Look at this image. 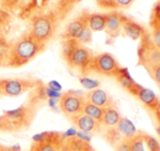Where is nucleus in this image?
<instances>
[{
    "instance_id": "nucleus-2",
    "label": "nucleus",
    "mask_w": 160,
    "mask_h": 151,
    "mask_svg": "<svg viewBox=\"0 0 160 151\" xmlns=\"http://www.w3.org/2000/svg\"><path fill=\"white\" fill-rule=\"evenodd\" d=\"M62 56L69 68L79 70L81 73L86 75L88 73V67L93 54L77 40H65L62 45Z\"/></svg>"
},
{
    "instance_id": "nucleus-28",
    "label": "nucleus",
    "mask_w": 160,
    "mask_h": 151,
    "mask_svg": "<svg viewBox=\"0 0 160 151\" xmlns=\"http://www.w3.org/2000/svg\"><path fill=\"white\" fill-rule=\"evenodd\" d=\"M21 0H0V7L6 11H11L16 9Z\"/></svg>"
},
{
    "instance_id": "nucleus-40",
    "label": "nucleus",
    "mask_w": 160,
    "mask_h": 151,
    "mask_svg": "<svg viewBox=\"0 0 160 151\" xmlns=\"http://www.w3.org/2000/svg\"><path fill=\"white\" fill-rule=\"evenodd\" d=\"M0 130H1V128H0Z\"/></svg>"
},
{
    "instance_id": "nucleus-35",
    "label": "nucleus",
    "mask_w": 160,
    "mask_h": 151,
    "mask_svg": "<svg viewBox=\"0 0 160 151\" xmlns=\"http://www.w3.org/2000/svg\"><path fill=\"white\" fill-rule=\"evenodd\" d=\"M153 114H155L156 119H157L158 124H159V123H160V99H159V102H158L157 109L155 110V112H153Z\"/></svg>"
},
{
    "instance_id": "nucleus-1",
    "label": "nucleus",
    "mask_w": 160,
    "mask_h": 151,
    "mask_svg": "<svg viewBox=\"0 0 160 151\" xmlns=\"http://www.w3.org/2000/svg\"><path fill=\"white\" fill-rule=\"evenodd\" d=\"M46 45L38 42L31 34H23L9 47L6 59V66L10 68H20L36 58L45 51Z\"/></svg>"
},
{
    "instance_id": "nucleus-36",
    "label": "nucleus",
    "mask_w": 160,
    "mask_h": 151,
    "mask_svg": "<svg viewBox=\"0 0 160 151\" xmlns=\"http://www.w3.org/2000/svg\"><path fill=\"white\" fill-rule=\"evenodd\" d=\"M0 151H11L10 149H8L7 147L2 146V144H0Z\"/></svg>"
},
{
    "instance_id": "nucleus-39",
    "label": "nucleus",
    "mask_w": 160,
    "mask_h": 151,
    "mask_svg": "<svg viewBox=\"0 0 160 151\" xmlns=\"http://www.w3.org/2000/svg\"><path fill=\"white\" fill-rule=\"evenodd\" d=\"M0 96H1V91H0Z\"/></svg>"
},
{
    "instance_id": "nucleus-12",
    "label": "nucleus",
    "mask_w": 160,
    "mask_h": 151,
    "mask_svg": "<svg viewBox=\"0 0 160 151\" xmlns=\"http://www.w3.org/2000/svg\"><path fill=\"white\" fill-rule=\"evenodd\" d=\"M70 120L78 130L90 134V135L102 130V125L100 123L97 122L96 119H93V118H91L90 116L86 115L83 113L71 118Z\"/></svg>"
},
{
    "instance_id": "nucleus-11",
    "label": "nucleus",
    "mask_w": 160,
    "mask_h": 151,
    "mask_svg": "<svg viewBox=\"0 0 160 151\" xmlns=\"http://www.w3.org/2000/svg\"><path fill=\"white\" fill-rule=\"evenodd\" d=\"M124 19L125 16L118 11H110L108 13L107 25H105L104 31L107 32L108 37L111 41H114L122 33Z\"/></svg>"
},
{
    "instance_id": "nucleus-33",
    "label": "nucleus",
    "mask_w": 160,
    "mask_h": 151,
    "mask_svg": "<svg viewBox=\"0 0 160 151\" xmlns=\"http://www.w3.org/2000/svg\"><path fill=\"white\" fill-rule=\"evenodd\" d=\"M47 87H48L49 89L54 90V91H57V92L62 91V85H60V83H58L57 81H55V80L49 81L48 85H47Z\"/></svg>"
},
{
    "instance_id": "nucleus-7",
    "label": "nucleus",
    "mask_w": 160,
    "mask_h": 151,
    "mask_svg": "<svg viewBox=\"0 0 160 151\" xmlns=\"http://www.w3.org/2000/svg\"><path fill=\"white\" fill-rule=\"evenodd\" d=\"M86 103V96L77 91H67L62 93L59 100V110L65 116L71 119L82 114Z\"/></svg>"
},
{
    "instance_id": "nucleus-8",
    "label": "nucleus",
    "mask_w": 160,
    "mask_h": 151,
    "mask_svg": "<svg viewBox=\"0 0 160 151\" xmlns=\"http://www.w3.org/2000/svg\"><path fill=\"white\" fill-rule=\"evenodd\" d=\"M140 40L142 43L138 48V61L139 65L149 69L160 62V51L153 44L150 34L145 33Z\"/></svg>"
},
{
    "instance_id": "nucleus-25",
    "label": "nucleus",
    "mask_w": 160,
    "mask_h": 151,
    "mask_svg": "<svg viewBox=\"0 0 160 151\" xmlns=\"http://www.w3.org/2000/svg\"><path fill=\"white\" fill-rule=\"evenodd\" d=\"M79 81H80V83H81V85H82L83 88H86V89H88L89 91L100 88V82H99L98 80L88 78V77H81V78L79 79Z\"/></svg>"
},
{
    "instance_id": "nucleus-23",
    "label": "nucleus",
    "mask_w": 160,
    "mask_h": 151,
    "mask_svg": "<svg viewBox=\"0 0 160 151\" xmlns=\"http://www.w3.org/2000/svg\"><path fill=\"white\" fill-rule=\"evenodd\" d=\"M131 151H145L144 149V133L138 131L131 140H129Z\"/></svg>"
},
{
    "instance_id": "nucleus-15",
    "label": "nucleus",
    "mask_w": 160,
    "mask_h": 151,
    "mask_svg": "<svg viewBox=\"0 0 160 151\" xmlns=\"http://www.w3.org/2000/svg\"><path fill=\"white\" fill-rule=\"evenodd\" d=\"M62 139L60 133H56L51 139L41 142H32L30 151H62Z\"/></svg>"
},
{
    "instance_id": "nucleus-6",
    "label": "nucleus",
    "mask_w": 160,
    "mask_h": 151,
    "mask_svg": "<svg viewBox=\"0 0 160 151\" xmlns=\"http://www.w3.org/2000/svg\"><path fill=\"white\" fill-rule=\"evenodd\" d=\"M40 85V81L27 78L0 79L1 96L18 98L30 90H34Z\"/></svg>"
},
{
    "instance_id": "nucleus-16",
    "label": "nucleus",
    "mask_w": 160,
    "mask_h": 151,
    "mask_svg": "<svg viewBox=\"0 0 160 151\" xmlns=\"http://www.w3.org/2000/svg\"><path fill=\"white\" fill-rule=\"evenodd\" d=\"M122 33H124L127 37L136 41V40H139V38H142V36H144V34L146 33V30H145L142 25L136 23L134 20H132V19L127 18V17L125 16L124 22H123Z\"/></svg>"
},
{
    "instance_id": "nucleus-38",
    "label": "nucleus",
    "mask_w": 160,
    "mask_h": 151,
    "mask_svg": "<svg viewBox=\"0 0 160 151\" xmlns=\"http://www.w3.org/2000/svg\"><path fill=\"white\" fill-rule=\"evenodd\" d=\"M90 151H94V150H93V149H91V150H90Z\"/></svg>"
},
{
    "instance_id": "nucleus-17",
    "label": "nucleus",
    "mask_w": 160,
    "mask_h": 151,
    "mask_svg": "<svg viewBox=\"0 0 160 151\" xmlns=\"http://www.w3.org/2000/svg\"><path fill=\"white\" fill-rule=\"evenodd\" d=\"M121 115L120 111H118V106L114 103L113 105H111L108 109H104V112H103V117L102 120H101V125H102V128L104 127L105 129H110V128H114L116 127L118 123L120 122Z\"/></svg>"
},
{
    "instance_id": "nucleus-30",
    "label": "nucleus",
    "mask_w": 160,
    "mask_h": 151,
    "mask_svg": "<svg viewBox=\"0 0 160 151\" xmlns=\"http://www.w3.org/2000/svg\"><path fill=\"white\" fill-rule=\"evenodd\" d=\"M115 151H131V146H129V140L123 139L120 142L115 144Z\"/></svg>"
},
{
    "instance_id": "nucleus-3",
    "label": "nucleus",
    "mask_w": 160,
    "mask_h": 151,
    "mask_svg": "<svg viewBox=\"0 0 160 151\" xmlns=\"http://www.w3.org/2000/svg\"><path fill=\"white\" fill-rule=\"evenodd\" d=\"M35 107L33 104L22 105L18 109L5 112L0 116V128L3 131H18L27 128L35 116Z\"/></svg>"
},
{
    "instance_id": "nucleus-5",
    "label": "nucleus",
    "mask_w": 160,
    "mask_h": 151,
    "mask_svg": "<svg viewBox=\"0 0 160 151\" xmlns=\"http://www.w3.org/2000/svg\"><path fill=\"white\" fill-rule=\"evenodd\" d=\"M120 69L121 66L118 59L112 54L101 53L98 55H93L88 67V73L96 72L98 75L105 76V77L115 78Z\"/></svg>"
},
{
    "instance_id": "nucleus-29",
    "label": "nucleus",
    "mask_w": 160,
    "mask_h": 151,
    "mask_svg": "<svg viewBox=\"0 0 160 151\" xmlns=\"http://www.w3.org/2000/svg\"><path fill=\"white\" fill-rule=\"evenodd\" d=\"M77 131H78V129L76 128L75 126L70 127V128H68L66 131H64V133H60V135H62V139L66 140V139H70V138L76 137Z\"/></svg>"
},
{
    "instance_id": "nucleus-14",
    "label": "nucleus",
    "mask_w": 160,
    "mask_h": 151,
    "mask_svg": "<svg viewBox=\"0 0 160 151\" xmlns=\"http://www.w3.org/2000/svg\"><path fill=\"white\" fill-rule=\"evenodd\" d=\"M85 96H86V101H88V102L92 103V104L97 105V106L101 107L103 110L108 109V107H110L111 105H113L115 103L113 98L107 91L100 89V88L91 90Z\"/></svg>"
},
{
    "instance_id": "nucleus-27",
    "label": "nucleus",
    "mask_w": 160,
    "mask_h": 151,
    "mask_svg": "<svg viewBox=\"0 0 160 151\" xmlns=\"http://www.w3.org/2000/svg\"><path fill=\"white\" fill-rule=\"evenodd\" d=\"M77 41L80 43V44H82V45L90 44L91 41H92V31L87 27L82 31V33L79 35V37L77 38Z\"/></svg>"
},
{
    "instance_id": "nucleus-26",
    "label": "nucleus",
    "mask_w": 160,
    "mask_h": 151,
    "mask_svg": "<svg viewBox=\"0 0 160 151\" xmlns=\"http://www.w3.org/2000/svg\"><path fill=\"white\" fill-rule=\"evenodd\" d=\"M147 71L149 72V75H150V77L152 78V80L155 81V83L160 89V62L155 65V66L150 67L149 69H147Z\"/></svg>"
},
{
    "instance_id": "nucleus-34",
    "label": "nucleus",
    "mask_w": 160,
    "mask_h": 151,
    "mask_svg": "<svg viewBox=\"0 0 160 151\" xmlns=\"http://www.w3.org/2000/svg\"><path fill=\"white\" fill-rule=\"evenodd\" d=\"M47 104L51 109L56 110L57 104H59V100H57V99H47Z\"/></svg>"
},
{
    "instance_id": "nucleus-4",
    "label": "nucleus",
    "mask_w": 160,
    "mask_h": 151,
    "mask_svg": "<svg viewBox=\"0 0 160 151\" xmlns=\"http://www.w3.org/2000/svg\"><path fill=\"white\" fill-rule=\"evenodd\" d=\"M57 27L58 19L55 13L47 12L38 14L32 18L29 33L38 42L46 45L54 37L57 31Z\"/></svg>"
},
{
    "instance_id": "nucleus-13",
    "label": "nucleus",
    "mask_w": 160,
    "mask_h": 151,
    "mask_svg": "<svg viewBox=\"0 0 160 151\" xmlns=\"http://www.w3.org/2000/svg\"><path fill=\"white\" fill-rule=\"evenodd\" d=\"M150 36L153 44L160 51V0H157L150 12Z\"/></svg>"
},
{
    "instance_id": "nucleus-9",
    "label": "nucleus",
    "mask_w": 160,
    "mask_h": 151,
    "mask_svg": "<svg viewBox=\"0 0 160 151\" xmlns=\"http://www.w3.org/2000/svg\"><path fill=\"white\" fill-rule=\"evenodd\" d=\"M126 91L128 93H131L133 96H136L145 106L148 110H150L151 112H155V110L157 109L158 102H159V98L155 94V92L152 90L145 88L142 85H140L139 83H137L136 81L129 85V87L126 89Z\"/></svg>"
},
{
    "instance_id": "nucleus-19",
    "label": "nucleus",
    "mask_w": 160,
    "mask_h": 151,
    "mask_svg": "<svg viewBox=\"0 0 160 151\" xmlns=\"http://www.w3.org/2000/svg\"><path fill=\"white\" fill-rule=\"evenodd\" d=\"M108 13H89L88 14V27L92 32L104 31L107 25Z\"/></svg>"
},
{
    "instance_id": "nucleus-32",
    "label": "nucleus",
    "mask_w": 160,
    "mask_h": 151,
    "mask_svg": "<svg viewBox=\"0 0 160 151\" xmlns=\"http://www.w3.org/2000/svg\"><path fill=\"white\" fill-rule=\"evenodd\" d=\"M9 17H10L9 12L6 11L5 9H2V8L0 7V27L3 25L8 20H9Z\"/></svg>"
},
{
    "instance_id": "nucleus-31",
    "label": "nucleus",
    "mask_w": 160,
    "mask_h": 151,
    "mask_svg": "<svg viewBox=\"0 0 160 151\" xmlns=\"http://www.w3.org/2000/svg\"><path fill=\"white\" fill-rule=\"evenodd\" d=\"M76 138H78V139L81 140V141H85V142H88V144H89L90 140H91V135H90V134H87V133H83V131L78 130L77 135H76Z\"/></svg>"
},
{
    "instance_id": "nucleus-22",
    "label": "nucleus",
    "mask_w": 160,
    "mask_h": 151,
    "mask_svg": "<svg viewBox=\"0 0 160 151\" xmlns=\"http://www.w3.org/2000/svg\"><path fill=\"white\" fill-rule=\"evenodd\" d=\"M103 112H104L103 109H101V107H99V106H97V105L86 101L82 113L90 116L91 118L96 119L97 122H99L101 124V120H102V117H103Z\"/></svg>"
},
{
    "instance_id": "nucleus-21",
    "label": "nucleus",
    "mask_w": 160,
    "mask_h": 151,
    "mask_svg": "<svg viewBox=\"0 0 160 151\" xmlns=\"http://www.w3.org/2000/svg\"><path fill=\"white\" fill-rule=\"evenodd\" d=\"M91 147L88 142L81 141L78 138L73 137L70 139L62 140V150L66 151H90Z\"/></svg>"
},
{
    "instance_id": "nucleus-37",
    "label": "nucleus",
    "mask_w": 160,
    "mask_h": 151,
    "mask_svg": "<svg viewBox=\"0 0 160 151\" xmlns=\"http://www.w3.org/2000/svg\"><path fill=\"white\" fill-rule=\"evenodd\" d=\"M156 133L158 134V136L160 137V123L157 125V127H156Z\"/></svg>"
},
{
    "instance_id": "nucleus-18",
    "label": "nucleus",
    "mask_w": 160,
    "mask_h": 151,
    "mask_svg": "<svg viewBox=\"0 0 160 151\" xmlns=\"http://www.w3.org/2000/svg\"><path fill=\"white\" fill-rule=\"evenodd\" d=\"M115 130H116V133H118L121 140H123V139L131 140L132 138L138 133L135 125H134L128 118L123 117V116L121 117L120 122L116 125Z\"/></svg>"
},
{
    "instance_id": "nucleus-10",
    "label": "nucleus",
    "mask_w": 160,
    "mask_h": 151,
    "mask_svg": "<svg viewBox=\"0 0 160 151\" xmlns=\"http://www.w3.org/2000/svg\"><path fill=\"white\" fill-rule=\"evenodd\" d=\"M88 14L89 12L85 11L82 14L71 20L65 29L62 37L65 40H77L83 30L88 27Z\"/></svg>"
},
{
    "instance_id": "nucleus-24",
    "label": "nucleus",
    "mask_w": 160,
    "mask_h": 151,
    "mask_svg": "<svg viewBox=\"0 0 160 151\" xmlns=\"http://www.w3.org/2000/svg\"><path fill=\"white\" fill-rule=\"evenodd\" d=\"M144 144L148 151H160V142L151 135L144 133Z\"/></svg>"
},
{
    "instance_id": "nucleus-20",
    "label": "nucleus",
    "mask_w": 160,
    "mask_h": 151,
    "mask_svg": "<svg viewBox=\"0 0 160 151\" xmlns=\"http://www.w3.org/2000/svg\"><path fill=\"white\" fill-rule=\"evenodd\" d=\"M134 0H97V3L102 9L116 11L118 9H127L133 5Z\"/></svg>"
}]
</instances>
